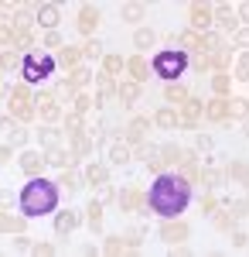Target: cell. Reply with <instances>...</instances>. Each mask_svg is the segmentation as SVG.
<instances>
[{"label": "cell", "instance_id": "cell-4", "mask_svg": "<svg viewBox=\"0 0 249 257\" xmlns=\"http://www.w3.org/2000/svg\"><path fill=\"white\" fill-rule=\"evenodd\" d=\"M20 72H24L28 82H44L55 72V59L44 55V52H31V55H24V62H20Z\"/></svg>", "mask_w": 249, "mask_h": 257}, {"label": "cell", "instance_id": "cell-1", "mask_svg": "<svg viewBox=\"0 0 249 257\" xmlns=\"http://www.w3.org/2000/svg\"><path fill=\"white\" fill-rule=\"evenodd\" d=\"M147 206H150V213H157V216H164V219L181 216L192 206V185L181 175H171V172L157 175L154 185L147 189Z\"/></svg>", "mask_w": 249, "mask_h": 257}, {"label": "cell", "instance_id": "cell-3", "mask_svg": "<svg viewBox=\"0 0 249 257\" xmlns=\"http://www.w3.org/2000/svg\"><path fill=\"white\" fill-rule=\"evenodd\" d=\"M150 65H154V72H157L160 79L174 82V79L184 76V69H188V55H184L181 48H160V52L154 55Z\"/></svg>", "mask_w": 249, "mask_h": 257}, {"label": "cell", "instance_id": "cell-2", "mask_svg": "<svg viewBox=\"0 0 249 257\" xmlns=\"http://www.w3.org/2000/svg\"><path fill=\"white\" fill-rule=\"evenodd\" d=\"M18 202L28 216H48V213H55V206H58V185L52 178H31L20 189Z\"/></svg>", "mask_w": 249, "mask_h": 257}]
</instances>
